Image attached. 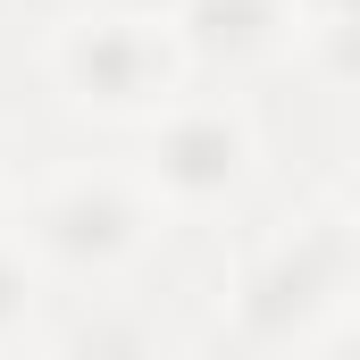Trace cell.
<instances>
[{"instance_id":"52a82bcc","label":"cell","mask_w":360,"mask_h":360,"mask_svg":"<svg viewBox=\"0 0 360 360\" xmlns=\"http://www.w3.org/2000/svg\"><path fill=\"white\" fill-rule=\"evenodd\" d=\"M327 193H335V210L352 218V235H360V143H352V151H344V168L327 176Z\"/></svg>"},{"instance_id":"6da1fadb","label":"cell","mask_w":360,"mask_h":360,"mask_svg":"<svg viewBox=\"0 0 360 360\" xmlns=\"http://www.w3.org/2000/svg\"><path fill=\"white\" fill-rule=\"evenodd\" d=\"M360 293V235L335 210V193H302L285 210H252L235 235H218L210 276V319L193 344H235V352H327L335 319Z\"/></svg>"},{"instance_id":"8992f818","label":"cell","mask_w":360,"mask_h":360,"mask_svg":"<svg viewBox=\"0 0 360 360\" xmlns=\"http://www.w3.org/2000/svg\"><path fill=\"white\" fill-rule=\"evenodd\" d=\"M59 319H68V293L34 260L17 218H0V352H59Z\"/></svg>"},{"instance_id":"9c48e42d","label":"cell","mask_w":360,"mask_h":360,"mask_svg":"<svg viewBox=\"0 0 360 360\" xmlns=\"http://www.w3.org/2000/svg\"><path fill=\"white\" fill-rule=\"evenodd\" d=\"M92 8H126V17H176V0H92Z\"/></svg>"},{"instance_id":"5b68a950","label":"cell","mask_w":360,"mask_h":360,"mask_svg":"<svg viewBox=\"0 0 360 360\" xmlns=\"http://www.w3.org/2000/svg\"><path fill=\"white\" fill-rule=\"evenodd\" d=\"M176 42L193 59V76L210 84H269V76H293L302 59V0H176Z\"/></svg>"},{"instance_id":"ba28073f","label":"cell","mask_w":360,"mask_h":360,"mask_svg":"<svg viewBox=\"0 0 360 360\" xmlns=\"http://www.w3.org/2000/svg\"><path fill=\"white\" fill-rule=\"evenodd\" d=\"M17 184H25V151H17V134L0 126V218L17 210Z\"/></svg>"},{"instance_id":"30bf717a","label":"cell","mask_w":360,"mask_h":360,"mask_svg":"<svg viewBox=\"0 0 360 360\" xmlns=\"http://www.w3.org/2000/svg\"><path fill=\"white\" fill-rule=\"evenodd\" d=\"M34 8H51V0H34Z\"/></svg>"},{"instance_id":"3957f363","label":"cell","mask_w":360,"mask_h":360,"mask_svg":"<svg viewBox=\"0 0 360 360\" xmlns=\"http://www.w3.org/2000/svg\"><path fill=\"white\" fill-rule=\"evenodd\" d=\"M34 84L51 92L59 117L92 126L101 143H134L193 84V59L168 17L51 0V8H34Z\"/></svg>"},{"instance_id":"7a4b0ae2","label":"cell","mask_w":360,"mask_h":360,"mask_svg":"<svg viewBox=\"0 0 360 360\" xmlns=\"http://www.w3.org/2000/svg\"><path fill=\"white\" fill-rule=\"evenodd\" d=\"M8 218H17V235L34 243V260L51 269V285L68 302H134L143 276L160 269V252L176 243L160 193L143 184L126 143L25 160Z\"/></svg>"},{"instance_id":"277c9868","label":"cell","mask_w":360,"mask_h":360,"mask_svg":"<svg viewBox=\"0 0 360 360\" xmlns=\"http://www.w3.org/2000/svg\"><path fill=\"white\" fill-rule=\"evenodd\" d=\"M176 235H235L269 201V109L252 84H193L126 143Z\"/></svg>"}]
</instances>
